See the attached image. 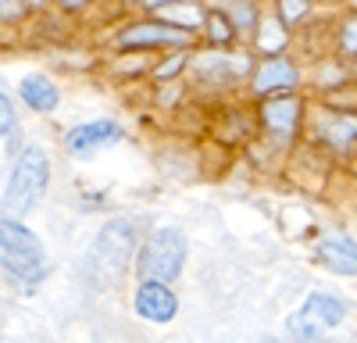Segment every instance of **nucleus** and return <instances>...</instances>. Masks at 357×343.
<instances>
[{"label":"nucleus","mask_w":357,"mask_h":343,"mask_svg":"<svg viewBox=\"0 0 357 343\" xmlns=\"http://www.w3.org/2000/svg\"><path fill=\"white\" fill-rule=\"evenodd\" d=\"M50 186V158L40 143H25L15 168H11V179H8V190H4V211L8 218H22L29 215L40 197L47 193Z\"/></svg>","instance_id":"nucleus-1"},{"label":"nucleus","mask_w":357,"mask_h":343,"mask_svg":"<svg viewBox=\"0 0 357 343\" xmlns=\"http://www.w3.org/2000/svg\"><path fill=\"white\" fill-rule=\"evenodd\" d=\"M0 268L22 282H40L47 272V250L40 236L18 218H0Z\"/></svg>","instance_id":"nucleus-2"},{"label":"nucleus","mask_w":357,"mask_h":343,"mask_svg":"<svg viewBox=\"0 0 357 343\" xmlns=\"http://www.w3.org/2000/svg\"><path fill=\"white\" fill-rule=\"evenodd\" d=\"M186 265V236L178 233V229H161V233L143 247L139 254V279L143 282H172L178 279V272H183Z\"/></svg>","instance_id":"nucleus-3"},{"label":"nucleus","mask_w":357,"mask_h":343,"mask_svg":"<svg viewBox=\"0 0 357 343\" xmlns=\"http://www.w3.org/2000/svg\"><path fill=\"white\" fill-rule=\"evenodd\" d=\"M343 314H347V307H343L340 297H333V294H311L301 307L289 314L286 329H289L293 340L314 343V340H321L329 329H336V326L343 322Z\"/></svg>","instance_id":"nucleus-4"},{"label":"nucleus","mask_w":357,"mask_h":343,"mask_svg":"<svg viewBox=\"0 0 357 343\" xmlns=\"http://www.w3.org/2000/svg\"><path fill=\"white\" fill-rule=\"evenodd\" d=\"M136 250V229L122 218L107 222L97 240H93V254H97V265L107 272V275H122L129 268V257Z\"/></svg>","instance_id":"nucleus-5"},{"label":"nucleus","mask_w":357,"mask_h":343,"mask_svg":"<svg viewBox=\"0 0 357 343\" xmlns=\"http://www.w3.org/2000/svg\"><path fill=\"white\" fill-rule=\"evenodd\" d=\"M190 40H193V33L165 25V22H139V25H126L122 33H118V47H129V50H139V47H186Z\"/></svg>","instance_id":"nucleus-6"},{"label":"nucleus","mask_w":357,"mask_h":343,"mask_svg":"<svg viewBox=\"0 0 357 343\" xmlns=\"http://www.w3.org/2000/svg\"><path fill=\"white\" fill-rule=\"evenodd\" d=\"M301 114H304V104L296 100L293 93H282V97H268L264 100L261 122H264V129L272 132L279 143H289L296 125H301Z\"/></svg>","instance_id":"nucleus-7"},{"label":"nucleus","mask_w":357,"mask_h":343,"mask_svg":"<svg viewBox=\"0 0 357 343\" xmlns=\"http://www.w3.org/2000/svg\"><path fill=\"white\" fill-rule=\"evenodd\" d=\"M118 139H122V125L111 122V119H100V122H82V125H75V129L65 136V147H68V154H75V158H89L93 151L111 147V143H118Z\"/></svg>","instance_id":"nucleus-8"},{"label":"nucleus","mask_w":357,"mask_h":343,"mask_svg":"<svg viewBox=\"0 0 357 343\" xmlns=\"http://www.w3.org/2000/svg\"><path fill=\"white\" fill-rule=\"evenodd\" d=\"M136 314L146 322H172L175 314H178V297L168 290L165 282H139V290H136Z\"/></svg>","instance_id":"nucleus-9"},{"label":"nucleus","mask_w":357,"mask_h":343,"mask_svg":"<svg viewBox=\"0 0 357 343\" xmlns=\"http://www.w3.org/2000/svg\"><path fill=\"white\" fill-rule=\"evenodd\" d=\"M254 93L261 97H282V93H293V86H296V68L286 61V57H264V61L257 65L254 79Z\"/></svg>","instance_id":"nucleus-10"},{"label":"nucleus","mask_w":357,"mask_h":343,"mask_svg":"<svg viewBox=\"0 0 357 343\" xmlns=\"http://www.w3.org/2000/svg\"><path fill=\"white\" fill-rule=\"evenodd\" d=\"M318 261L336 275H357V240L350 236H325L318 243Z\"/></svg>","instance_id":"nucleus-11"},{"label":"nucleus","mask_w":357,"mask_h":343,"mask_svg":"<svg viewBox=\"0 0 357 343\" xmlns=\"http://www.w3.org/2000/svg\"><path fill=\"white\" fill-rule=\"evenodd\" d=\"M18 93H22V100H25L29 107L40 111V114H50L57 104H61L57 86H54L50 79H43V75H25L22 86H18Z\"/></svg>","instance_id":"nucleus-12"},{"label":"nucleus","mask_w":357,"mask_h":343,"mask_svg":"<svg viewBox=\"0 0 357 343\" xmlns=\"http://www.w3.org/2000/svg\"><path fill=\"white\" fill-rule=\"evenodd\" d=\"M318 136L336 151H354L357 147V119L354 114H329L318 122Z\"/></svg>","instance_id":"nucleus-13"},{"label":"nucleus","mask_w":357,"mask_h":343,"mask_svg":"<svg viewBox=\"0 0 357 343\" xmlns=\"http://www.w3.org/2000/svg\"><path fill=\"white\" fill-rule=\"evenodd\" d=\"M254 36H257V50H261V54L279 57V54L286 50V43H289V29H286L279 18H261Z\"/></svg>","instance_id":"nucleus-14"},{"label":"nucleus","mask_w":357,"mask_h":343,"mask_svg":"<svg viewBox=\"0 0 357 343\" xmlns=\"http://www.w3.org/2000/svg\"><path fill=\"white\" fill-rule=\"evenodd\" d=\"M158 15V22H165V25H175V29H200L204 25V18H207V11H200L193 0H183V4H172V8H161V11H154Z\"/></svg>","instance_id":"nucleus-15"},{"label":"nucleus","mask_w":357,"mask_h":343,"mask_svg":"<svg viewBox=\"0 0 357 343\" xmlns=\"http://www.w3.org/2000/svg\"><path fill=\"white\" fill-rule=\"evenodd\" d=\"M204 29H207V40H211L215 47H229L236 36H240V33L232 29V22H229V15H225V11H207Z\"/></svg>","instance_id":"nucleus-16"},{"label":"nucleus","mask_w":357,"mask_h":343,"mask_svg":"<svg viewBox=\"0 0 357 343\" xmlns=\"http://www.w3.org/2000/svg\"><path fill=\"white\" fill-rule=\"evenodd\" d=\"M225 15H229V22H232L236 33H257L261 15H257V8H254V0H232Z\"/></svg>","instance_id":"nucleus-17"},{"label":"nucleus","mask_w":357,"mask_h":343,"mask_svg":"<svg viewBox=\"0 0 357 343\" xmlns=\"http://www.w3.org/2000/svg\"><path fill=\"white\" fill-rule=\"evenodd\" d=\"M307 15H311V0H279V22L286 29L301 25Z\"/></svg>","instance_id":"nucleus-18"},{"label":"nucleus","mask_w":357,"mask_h":343,"mask_svg":"<svg viewBox=\"0 0 357 343\" xmlns=\"http://www.w3.org/2000/svg\"><path fill=\"white\" fill-rule=\"evenodd\" d=\"M340 50L357 61V18L343 22V29H340Z\"/></svg>","instance_id":"nucleus-19"},{"label":"nucleus","mask_w":357,"mask_h":343,"mask_svg":"<svg viewBox=\"0 0 357 343\" xmlns=\"http://www.w3.org/2000/svg\"><path fill=\"white\" fill-rule=\"evenodd\" d=\"M15 129V104L8 93H0V136H8Z\"/></svg>","instance_id":"nucleus-20"},{"label":"nucleus","mask_w":357,"mask_h":343,"mask_svg":"<svg viewBox=\"0 0 357 343\" xmlns=\"http://www.w3.org/2000/svg\"><path fill=\"white\" fill-rule=\"evenodd\" d=\"M25 15V0H0V22H15Z\"/></svg>","instance_id":"nucleus-21"},{"label":"nucleus","mask_w":357,"mask_h":343,"mask_svg":"<svg viewBox=\"0 0 357 343\" xmlns=\"http://www.w3.org/2000/svg\"><path fill=\"white\" fill-rule=\"evenodd\" d=\"M183 65H186V54H172L168 61L158 68V79H172V75H175L178 68H183Z\"/></svg>","instance_id":"nucleus-22"},{"label":"nucleus","mask_w":357,"mask_h":343,"mask_svg":"<svg viewBox=\"0 0 357 343\" xmlns=\"http://www.w3.org/2000/svg\"><path fill=\"white\" fill-rule=\"evenodd\" d=\"M172 4H183V0H143L146 11H161V8H172Z\"/></svg>","instance_id":"nucleus-23"},{"label":"nucleus","mask_w":357,"mask_h":343,"mask_svg":"<svg viewBox=\"0 0 357 343\" xmlns=\"http://www.w3.org/2000/svg\"><path fill=\"white\" fill-rule=\"evenodd\" d=\"M57 4H61L65 11H82V8L89 4V0H57Z\"/></svg>","instance_id":"nucleus-24"},{"label":"nucleus","mask_w":357,"mask_h":343,"mask_svg":"<svg viewBox=\"0 0 357 343\" xmlns=\"http://www.w3.org/2000/svg\"><path fill=\"white\" fill-rule=\"evenodd\" d=\"M47 0H25V8H43Z\"/></svg>","instance_id":"nucleus-25"},{"label":"nucleus","mask_w":357,"mask_h":343,"mask_svg":"<svg viewBox=\"0 0 357 343\" xmlns=\"http://www.w3.org/2000/svg\"><path fill=\"white\" fill-rule=\"evenodd\" d=\"M257 343H279V340H272V336H268V340H257Z\"/></svg>","instance_id":"nucleus-26"},{"label":"nucleus","mask_w":357,"mask_h":343,"mask_svg":"<svg viewBox=\"0 0 357 343\" xmlns=\"http://www.w3.org/2000/svg\"><path fill=\"white\" fill-rule=\"evenodd\" d=\"M314 343H329V340H314Z\"/></svg>","instance_id":"nucleus-27"},{"label":"nucleus","mask_w":357,"mask_h":343,"mask_svg":"<svg viewBox=\"0 0 357 343\" xmlns=\"http://www.w3.org/2000/svg\"><path fill=\"white\" fill-rule=\"evenodd\" d=\"M354 75H357V61H354Z\"/></svg>","instance_id":"nucleus-28"}]
</instances>
